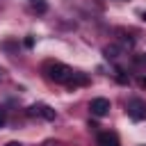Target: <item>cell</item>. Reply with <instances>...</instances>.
Returning <instances> with one entry per match:
<instances>
[{"label":"cell","instance_id":"cell-1","mask_svg":"<svg viewBox=\"0 0 146 146\" xmlns=\"http://www.w3.org/2000/svg\"><path fill=\"white\" fill-rule=\"evenodd\" d=\"M46 71H48V78L52 82H57V84H66L71 80V75H73V71L68 66H64V64H48Z\"/></svg>","mask_w":146,"mask_h":146},{"label":"cell","instance_id":"cell-14","mask_svg":"<svg viewBox=\"0 0 146 146\" xmlns=\"http://www.w3.org/2000/svg\"><path fill=\"white\" fill-rule=\"evenodd\" d=\"M43 146H57V144H52V141H48V144H43Z\"/></svg>","mask_w":146,"mask_h":146},{"label":"cell","instance_id":"cell-15","mask_svg":"<svg viewBox=\"0 0 146 146\" xmlns=\"http://www.w3.org/2000/svg\"><path fill=\"white\" fill-rule=\"evenodd\" d=\"M0 80H2V68H0Z\"/></svg>","mask_w":146,"mask_h":146},{"label":"cell","instance_id":"cell-5","mask_svg":"<svg viewBox=\"0 0 146 146\" xmlns=\"http://www.w3.org/2000/svg\"><path fill=\"white\" fill-rule=\"evenodd\" d=\"M96 144H98V146H121V141H119L116 132H112V130L100 132V135H98V139H96Z\"/></svg>","mask_w":146,"mask_h":146},{"label":"cell","instance_id":"cell-10","mask_svg":"<svg viewBox=\"0 0 146 146\" xmlns=\"http://www.w3.org/2000/svg\"><path fill=\"white\" fill-rule=\"evenodd\" d=\"M5 123H7V112H5L2 107H0V128H2Z\"/></svg>","mask_w":146,"mask_h":146},{"label":"cell","instance_id":"cell-3","mask_svg":"<svg viewBox=\"0 0 146 146\" xmlns=\"http://www.w3.org/2000/svg\"><path fill=\"white\" fill-rule=\"evenodd\" d=\"M27 114H30V116H41V119H46V121H55V110H52L50 105H43V103L32 105V107L27 110Z\"/></svg>","mask_w":146,"mask_h":146},{"label":"cell","instance_id":"cell-13","mask_svg":"<svg viewBox=\"0 0 146 146\" xmlns=\"http://www.w3.org/2000/svg\"><path fill=\"white\" fill-rule=\"evenodd\" d=\"M141 21H146V11H141Z\"/></svg>","mask_w":146,"mask_h":146},{"label":"cell","instance_id":"cell-4","mask_svg":"<svg viewBox=\"0 0 146 146\" xmlns=\"http://www.w3.org/2000/svg\"><path fill=\"white\" fill-rule=\"evenodd\" d=\"M89 110H91L94 116H105L110 112V100L107 98H94L91 105H89Z\"/></svg>","mask_w":146,"mask_h":146},{"label":"cell","instance_id":"cell-2","mask_svg":"<svg viewBox=\"0 0 146 146\" xmlns=\"http://www.w3.org/2000/svg\"><path fill=\"white\" fill-rule=\"evenodd\" d=\"M128 116H130L132 121H141V119H146V103H144L141 98H132V100H128Z\"/></svg>","mask_w":146,"mask_h":146},{"label":"cell","instance_id":"cell-9","mask_svg":"<svg viewBox=\"0 0 146 146\" xmlns=\"http://www.w3.org/2000/svg\"><path fill=\"white\" fill-rule=\"evenodd\" d=\"M116 80H119V82H121V84H128V78H125V73H123V71H121V68H119V71H116Z\"/></svg>","mask_w":146,"mask_h":146},{"label":"cell","instance_id":"cell-12","mask_svg":"<svg viewBox=\"0 0 146 146\" xmlns=\"http://www.w3.org/2000/svg\"><path fill=\"white\" fill-rule=\"evenodd\" d=\"M5 146H21L18 141H9V144H5Z\"/></svg>","mask_w":146,"mask_h":146},{"label":"cell","instance_id":"cell-6","mask_svg":"<svg viewBox=\"0 0 146 146\" xmlns=\"http://www.w3.org/2000/svg\"><path fill=\"white\" fill-rule=\"evenodd\" d=\"M66 84L73 87V89H75V87H84V84H89V78H87L84 73H75V71H73V75H71V80H68Z\"/></svg>","mask_w":146,"mask_h":146},{"label":"cell","instance_id":"cell-11","mask_svg":"<svg viewBox=\"0 0 146 146\" xmlns=\"http://www.w3.org/2000/svg\"><path fill=\"white\" fill-rule=\"evenodd\" d=\"M25 46H27V48H32V46H34V39H32V36H27V39H25Z\"/></svg>","mask_w":146,"mask_h":146},{"label":"cell","instance_id":"cell-8","mask_svg":"<svg viewBox=\"0 0 146 146\" xmlns=\"http://www.w3.org/2000/svg\"><path fill=\"white\" fill-rule=\"evenodd\" d=\"M103 52H105V57H112V59H114V57H116V52H119V46H107Z\"/></svg>","mask_w":146,"mask_h":146},{"label":"cell","instance_id":"cell-7","mask_svg":"<svg viewBox=\"0 0 146 146\" xmlns=\"http://www.w3.org/2000/svg\"><path fill=\"white\" fill-rule=\"evenodd\" d=\"M30 2V7L36 11V14H46L48 11V5H46V0H27Z\"/></svg>","mask_w":146,"mask_h":146}]
</instances>
